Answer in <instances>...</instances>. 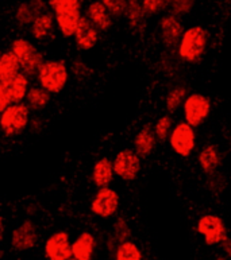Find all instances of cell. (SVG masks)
<instances>
[{
  "label": "cell",
  "mask_w": 231,
  "mask_h": 260,
  "mask_svg": "<svg viewBox=\"0 0 231 260\" xmlns=\"http://www.w3.org/2000/svg\"><path fill=\"white\" fill-rule=\"evenodd\" d=\"M73 72H75V74L78 78L81 77V76L85 77L86 72H88V66L82 62V61H76V62L73 63Z\"/></svg>",
  "instance_id": "cell-34"
},
{
  "label": "cell",
  "mask_w": 231,
  "mask_h": 260,
  "mask_svg": "<svg viewBox=\"0 0 231 260\" xmlns=\"http://www.w3.org/2000/svg\"><path fill=\"white\" fill-rule=\"evenodd\" d=\"M69 78L68 66L64 61L49 59L43 61L37 72V80L41 88L50 94H57L65 88Z\"/></svg>",
  "instance_id": "cell-2"
},
{
  "label": "cell",
  "mask_w": 231,
  "mask_h": 260,
  "mask_svg": "<svg viewBox=\"0 0 231 260\" xmlns=\"http://www.w3.org/2000/svg\"><path fill=\"white\" fill-rule=\"evenodd\" d=\"M0 57H2V51H0Z\"/></svg>",
  "instance_id": "cell-39"
},
{
  "label": "cell",
  "mask_w": 231,
  "mask_h": 260,
  "mask_svg": "<svg viewBox=\"0 0 231 260\" xmlns=\"http://www.w3.org/2000/svg\"><path fill=\"white\" fill-rule=\"evenodd\" d=\"M114 173L123 182H133L141 173V158L131 148H123L112 160Z\"/></svg>",
  "instance_id": "cell-9"
},
{
  "label": "cell",
  "mask_w": 231,
  "mask_h": 260,
  "mask_svg": "<svg viewBox=\"0 0 231 260\" xmlns=\"http://www.w3.org/2000/svg\"><path fill=\"white\" fill-rule=\"evenodd\" d=\"M115 260H143V253L137 243L126 240L118 244L115 249Z\"/></svg>",
  "instance_id": "cell-26"
},
{
  "label": "cell",
  "mask_w": 231,
  "mask_h": 260,
  "mask_svg": "<svg viewBox=\"0 0 231 260\" xmlns=\"http://www.w3.org/2000/svg\"><path fill=\"white\" fill-rule=\"evenodd\" d=\"M196 232L203 237L208 247L220 245L228 237L226 222L220 216L207 213L201 216L196 222Z\"/></svg>",
  "instance_id": "cell-4"
},
{
  "label": "cell",
  "mask_w": 231,
  "mask_h": 260,
  "mask_svg": "<svg viewBox=\"0 0 231 260\" xmlns=\"http://www.w3.org/2000/svg\"><path fill=\"white\" fill-rule=\"evenodd\" d=\"M185 28L179 16L165 14L160 19V37L165 47L175 50L179 47Z\"/></svg>",
  "instance_id": "cell-11"
},
{
  "label": "cell",
  "mask_w": 231,
  "mask_h": 260,
  "mask_svg": "<svg viewBox=\"0 0 231 260\" xmlns=\"http://www.w3.org/2000/svg\"><path fill=\"white\" fill-rule=\"evenodd\" d=\"M54 22L55 19L51 12L46 11L41 14L32 24L33 37L36 39H39V41L47 38L54 28Z\"/></svg>",
  "instance_id": "cell-24"
},
{
  "label": "cell",
  "mask_w": 231,
  "mask_h": 260,
  "mask_svg": "<svg viewBox=\"0 0 231 260\" xmlns=\"http://www.w3.org/2000/svg\"><path fill=\"white\" fill-rule=\"evenodd\" d=\"M4 235V218L3 216H0V240L3 239Z\"/></svg>",
  "instance_id": "cell-36"
},
{
  "label": "cell",
  "mask_w": 231,
  "mask_h": 260,
  "mask_svg": "<svg viewBox=\"0 0 231 260\" xmlns=\"http://www.w3.org/2000/svg\"><path fill=\"white\" fill-rule=\"evenodd\" d=\"M169 144L173 152L181 158H188L196 147L195 128L185 121H179L175 124L173 131L169 136Z\"/></svg>",
  "instance_id": "cell-8"
},
{
  "label": "cell",
  "mask_w": 231,
  "mask_h": 260,
  "mask_svg": "<svg viewBox=\"0 0 231 260\" xmlns=\"http://www.w3.org/2000/svg\"><path fill=\"white\" fill-rule=\"evenodd\" d=\"M46 11V3L43 0H26L16 8L15 19L20 26H32L34 20Z\"/></svg>",
  "instance_id": "cell-16"
},
{
  "label": "cell",
  "mask_w": 231,
  "mask_h": 260,
  "mask_svg": "<svg viewBox=\"0 0 231 260\" xmlns=\"http://www.w3.org/2000/svg\"><path fill=\"white\" fill-rule=\"evenodd\" d=\"M114 236L118 244H121L123 241L129 240L131 236V229L129 226V222L126 221V218L119 217L114 222Z\"/></svg>",
  "instance_id": "cell-31"
},
{
  "label": "cell",
  "mask_w": 231,
  "mask_h": 260,
  "mask_svg": "<svg viewBox=\"0 0 231 260\" xmlns=\"http://www.w3.org/2000/svg\"><path fill=\"white\" fill-rule=\"evenodd\" d=\"M169 8V14L175 16L188 15L195 7V0H166Z\"/></svg>",
  "instance_id": "cell-29"
},
{
  "label": "cell",
  "mask_w": 231,
  "mask_h": 260,
  "mask_svg": "<svg viewBox=\"0 0 231 260\" xmlns=\"http://www.w3.org/2000/svg\"><path fill=\"white\" fill-rule=\"evenodd\" d=\"M121 197L112 187H102L96 191L91 201V212L100 218L112 217L119 209Z\"/></svg>",
  "instance_id": "cell-10"
},
{
  "label": "cell",
  "mask_w": 231,
  "mask_h": 260,
  "mask_svg": "<svg viewBox=\"0 0 231 260\" xmlns=\"http://www.w3.org/2000/svg\"><path fill=\"white\" fill-rule=\"evenodd\" d=\"M188 96V92L185 89V86L177 85L169 90L165 98V108L169 113L176 112L177 109L183 107L185 99Z\"/></svg>",
  "instance_id": "cell-27"
},
{
  "label": "cell",
  "mask_w": 231,
  "mask_h": 260,
  "mask_svg": "<svg viewBox=\"0 0 231 260\" xmlns=\"http://www.w3.org/2000/svg\"><path fill=\"white\" fill-rule=\"evenodd\" d=\"M30 108L24 103L11 104L0 113V128L7 136L19 135L28 124Z\"/></svg>",
  "instance_id": "cell-6"
},
{
  "label": "cell",
  "mask_w": 231,
  "mask_h": 260,
  "mask_svg": "<svg viewBox=\"0 0 231 260\" xmlns=\"http://www.w3.org/2000/svg\"><path fill=\"white\" fill-rule=\"evenodd\" d=\"M11 103L8 100L7 96V89H6V85H4L3 82H0V113L3 112L4 109L10 107Z\"/></svg>",
  "instance_id": "cell-33"
},
{
  "label": "cell",
  "mask_w": 231,
  "mask_h": 260,
  "mask_svg": "<svg viewBox=\"0 0 231 260\" xmlns=\"http://www.w3.org/2000/svg\"><path fill=\"white\" fill-rule=\"evenodd\" d=\"M197 163L204 174L214 175L222 163V155L215 144H206L197 155Z\"/></svg>",
  "instance_id": "cell-18"
},
{
  "label": "cell",
  "mask_w": 231,
  "mask_h": 260,
  "mask_svg": "<svg viewBox=\"0 0 231 260\" xmlns=\"http://www.w3.org/2000/svg\"><path fill=\"white\" fill-rule=\"evenodd\" d=\"M11 51L19 59L20 68L26 76L37 74L39 66L43 63V57L30 41L24 38L15 39L11 45Z\"/></svg>",
  "instance_id": "cell-7"
},
{
  "label": "cell",
  "mask_w": 231,
  "mask_h": 260,
  "mask_svg": "<svg viewBox=\"0 0 231 260\" xmlns=\"http://www.w3.org/2000/svg\"><path fill=\"white\" fill-rule=\"evenodd\" d=\"M157 143H158V139L154 132L153 124H146L134 136L133 150L141 159H146L153 154Z\"/></svg>",
  "instance_id": "cell-14"
},
{
  "label": "cell",
  "mask_w": 231,
  "mask_h": 260,
  "mask_svg": "<svg viewBox=\"0 0 231 260\" xmlns=\"http://www.w3.org/2000/svg\"><path fill=\"white\" fill-rule=\"evenodd\" d=\"M99 30L85 15L81 16L75 32L76 46L82 51H88L96 46L99 41Z\"/></svg>",
  "instance_id": "cell-15"
},
{
  "label": "cell",
  "mask_w": 231,
  "mask_h": 260,
  "mask_svg": "<svg viewBox=\"0 0 231 260\" xmlns=\"http://www.w3.org/2000/svg\"><path fill=\"white\" fill-rule=\"evenodd\" d=\"M69 260H75V259H73V257H72V259H69Z\"/></svg>",
  "instance_id": "cell-40"
},
{
  "label": "cell",
  "mask_w": 231,
  "mask_h": 260,
  "mask_svg": "<svg viewBox=\"0 0 231 260\" xmlns=\"http://www.w3.org/2000/svg\"><path fill=\"white\" fill-rule=\"evenodd\" d=\"M45 255L49 260L72 259V243L65 231L53 233L45 243Z\"/></svg>",
  "instance_id": "cell-12"
},
{
  "label": "cell",
  "mask_w": 231,
  "mask_h": 260,
  "mask_svg": "<svg viewBox=\"0 0 231 260\" xmlns=\"http://www.w3.org/2000/svg\"><path fill=\"white\" fill-rule=\"evenodd\" d=\"M20 62L11 50L2 53L0 57V82L7 84L20 73Z\"/></svg>",
  "instance_id": "cell-23"
},
{
  "label": "cell",
  "mask_w": 231,
  "mask_h": 260,
  "mask_svg": "<svg viewBox=\"0 0 231 260\" xmlns=\"http://www.w3.org/2000/svg\"><path fill=\"white\" fill-rule=\"evenodd\" d=\"M216 260H227V257L224 256V255H222V256H218V257H216Z\"/></svg>",
  "instance_id": "cell-38"
},
{
  "label": "cell",
  "mask_w": 231,
  "mask_h": 260,
  "mask_svg": "<svg viewBox=\"0 0 231 260\" xmlns=\"http://www.w3.org/2000/svg\"><path fill=\"white\" fill-rule=\"evenodd\" d=\"M222 247V251H223V255L227 259H231V237H227L226 240L220 244Z\"/></svg>",
  "instance_id": "cell-35"
},
{
  "label": "cell",
  "mask_w": 231,
  "mask_h": 260,
  "mask_svg": "<svg viewBox=\"0 0 231 260\" xmlns=\"http://www.w3.org/2000/svg\"><path fill=\"white\" fill-rule=\"evenodd\" d=\"M114 166H112V160L110 158H102L99 159L98 162L94 165V169H92V175H91V179L92 182L98 189H102V187L110 186V183L112 182L114 179Z\"/></svg>",
  "instance_id": "cell-20"
},
{
  "label": "cell",
  "mask_w": 231,
  "mask_h": 260,
  "mask_svg": "<svg viewBox=\"0 0 231 260\" xmlns=\"http://www.w3.org/2000/svg\"><path fill=\"white\" fill-rule=\"evenodd\" d=\"M51 94L49 92L41 88V86H33L30 88L26 94V105H27L30 109H34V111H39V109H43L49 104L50 101Z\"/></svg>",
  "instance_id": "cell-25"
},
{
  "label": "cell",
  "mask_w": 231,
  "mask_h": 260,
  "mask_svg": "<svg viewBox=\"0 0 231 260\" xmlns=\"http://www.w3.org/2000/svg\"><path fill=\"white\" fill-rule=\"evenodd\" d=\"M59 2H60V0H47V6H49V7L53 10V8L55 7V4L59 3Z\"/></svg>",
  "instance_id": "cell-37"
},
{
  "label": "cell",
  "mask_w": 231,
  "mask_h": 260,
  "mask_svg": "<svg viewBox=\"0 0 231 260\" xmlns=\"http://www.w3.org/2000/svg\"><path fill=\"white\" fill-rule=\"evenodd\" d=\"M55 24L65 38L75 37L81 19V0H60L53 8Z\"/></svg>",
  "instance_id": "cell-3"
},
{
  "label": "cell",
  "mask_w": 231,
  "mask_h": 260,
  "mask_svg": "<svg viewBox=\"0 0 231 260\" xmlns=\"http://www.w3.org/2000/svg\"><path fill=\"white\" fill-rule=\"evenodd\" d=\"M95 248L96 239L94 235L91 232H82L72 243V257L75 260H92Z\"/></svg>",
  "instance_id": "cell-19"
},
{
  "label": "cell",
  "mask_w": 231,
  "mask_h": 260,
  "mask_svg": "<svg viewBox=\"0 0 231 260\" xmlns=\"http://www.w3.org/2000/svg\"><path fill=\"white\" fill-rule=\"evenodd\" d=\"M208 39H210V35L203 26L196 24V26L185 28L183 38L177 47V54L181 61L187 63L199 62L207 50Z\"/></svg>",
  "instance_id": "cell-1"
},
{
  "label": "cell",
  "mask_w": 231,
  "mask_h": 260,
  "mask_svg": "<svg viewBox=\"0 0 231 260\" xmlns=\"http://www.w3.org/2000/svg\"><path fill=\"white\" fill-rule=\"evenodd\" d=\"M104 7L108 10L112 18H122L125 16L127 8V0H100Z\"/></svg>",
  "instance_id": "cell-32"
},
{
  "label": "cell",
  "mask_w": 231,
  "mask_h": 260,
  "mask_svg": "<svg viewBox=\"0 0 231 260\" xmlns=\"http://www.w3.org/2000/svg\"><path fill=\"white\" fill-rule=\"evenodd\" d=\"M141 4L146 18L157 15V14H160L168 8L166 0H141Z\"/></svg>",
  "instance_id": "cell-30"
},
{
  "label": "cell",
  "mask_w": 231,
  "mask_h": 260,
  "mask_svg": "<svg viewBox=\"0 0 231 260\" xmlns=\"http://www.w3.org/2000/svg\"><path fill=\"white\" fill-rule=\"evenodd\" d=\"M37 241H38V232H37L34 222L30 220H26L19 224L12 232L11 244L14 249L19 251V252L34 248Z\"/></svg>",
  "instance_id": "cell-13"
},
{
  "label": "cell",
  "mask_w": 231,
  "mask_h": 260,
  "mask_svg": "<svg viewBox=\"0 0 231 260\" xmlns=\"http://www.w3.org/2000/svg\"><path fill=\"white\" fill-rule=\"evenodd\" d=\"M126 19L129 23V27L135 32H142L145 30L146 15L142 10L141 0H127V8H126Z\"/></svg>",
  "instance_id": "cell-21"
},
{
  "label": "cell",
  "mask_w": 231,
  "mask_h": 260,
  "mask_svg": "<svg viewBox=\"0 0 231 260\" xmlns=\"http://www.w3.org/2000/svg\"><path fill=\"white\" fill-rule=\"evenodd\" d=\"M85 16L95 24L99 31H108L112 27V16L100 0H95L86 7Z\"/></svg>",
  "instance_id": "cell-17"
},
{
  "label": "cell",
  "mask_w": 231,
  "mask_h": 260,
  "mask_svg": "<svg viewBox=\"0 0 231 260\" xmlns=\"http://www.w3.org/2000/svg\"><path fill=\"white\" fill-rule=\"evenodd\" d=\"M173 127H175V121H173L170 115L161 116L153 124L154 132H156L158 142H165L166 139H169V136H170L173 131Z\"/></svg>",
  "instance_id": "cell-28"
},
{
  "label": "cell",
  "mask_w": 231,
  "mask_h": 260,
  "mask_svg": "<svg viewBox=\"0 0 231 260\" xmlns=\"http://www.w3.org/2000/svg\"><path fill=\"white\" fill-rule=\"evenodd\" d=\"M211 99L203 93H191L187 96L183 104V115L184 121L191 127L196 128L207 120L211 113Z\"/></svg>",
  "instance_id": "cell-5"
},
{
  "label": "cell",
  "mask_w": 231,
  "mask_h": 260,
  "mask_svg": "<svg viewBox=\"0 0 231 260\" xmlns=\"http://www.w3.org/2000/svg\"><path fill=\"white\" fill-rule=\"evenodd\" d=\"M7 89L8 100L11 104H19L26 99L28 92V78L24 73H19L11 81L4 84Z\"/></svg>",
  "instance_id": "cell-22"
}]
</instances>
